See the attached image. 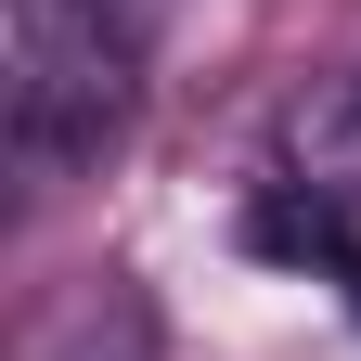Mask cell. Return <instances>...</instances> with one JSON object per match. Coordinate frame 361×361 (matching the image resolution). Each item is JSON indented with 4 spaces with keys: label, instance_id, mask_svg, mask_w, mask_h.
<instances>
[{
    "label": "cell",
    "instance_id": "cell-5",
    "mask_svg": "<svg viewBox=\"0 0 361 361\" xmlns=\"http://www.w3.org/2000/svg\"><path fill=\"white\" fill-rule=\"evenodd\" d=\"M336 284H348V310H361V258H348V271H336Z\"/></svg>",
    "mask_w": 361,
    "mask_h": 361
},
{
    "label": "cell",
    "instance_id": "cell-2",
    "mask_svg": "<svg viewBox=\"0 0 361 361\" xmlns=\"http://www.w3.org/2000/svg\"><path fill=\"white\" fill-rule=\"evenodd\" d=\"M284 180H310V194H336V207L361 194V65L323 78V90L284 116Z\"/></svg>",
    "mask_w": 361,
    "mask_h": 361
},
{
    "label": "cell",
    "instance_id": "cell-3",
    "mask_svg": "<svg viewBox=\"0 0 361 361\" xmlns=\"http://www.w3.org/2000/svg\"><path fill=\"white\" fill-rule=\"evenodd\" d=\"M245 245H258V258H297V271H348V258H361V245H348V207L310 194V180H271V194L245 207Z\"/></svg>",
    "mask_w": 361,
    "mask_h": 361
},
{
    "label": "cell",
    "instance_id": "cell-6",
    "mask_svg": "<svg viewBox=\"0 0 361 361\" xmlns=\"http://www.w3.org/2000/svg\"><path fill=\"white\" fill-rule=\"evenodd\" d=\"M116 13H142V0H116Z\"/></svg>",
    "mask_w": 361,
    "mask_h": 361
},
{
    "label": "cell",
    "instance_id": "cell-4",
    "mask_svg": "<svg viewBox=\"0 0 361 361\" xmlns=\"http://www.w3.org/2000/svg\"><path fill=\"white\" fill-rule=\"evenodd\" d=\"M26 361H155V336H142V310H129V297H78Z\"/></svg>",
    "mask_w": 361,
    "mask_h": 361
},
{
    "label": "cell",
    "instance_id": "cell-1",
    "mask_svg": "<svg viewBox=\"0 0 361 361\" xmlns=\"http://www.w3.org/2000/svg\"><path fill=\"white\" fill-rule=\"evenodd\" d=\"M129 65H142V13L116 0H0V142L39 180H65L116 142Z\"/></svg>",
    "mask_w": 361,
    "mask_h": 361
}]
</instances>
